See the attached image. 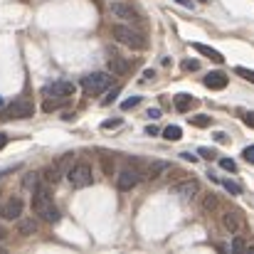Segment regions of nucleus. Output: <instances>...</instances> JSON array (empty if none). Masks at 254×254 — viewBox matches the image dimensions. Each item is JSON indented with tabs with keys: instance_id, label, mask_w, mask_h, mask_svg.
<instances>
[{
	"instance_id": "f257e3e1",
	"label": "nucleus",
	"mask_w": 254,
	"mask_h": 254,
	"mask_svg": "<svg viewBox=\"0 0 254 254\" xmlns=\"http://www.w3.org/2000/svg\"><path fill=\"white\" fill-rule=\"evenodd\" d=\"M32 212H35L40 220L50 222V225H55V222L62 217V215H60V210H57V205L52 202L50 188H45L42 183L32 190Z\"/></svg>"
},
{
	"instance_id": "f03ea898",
	"label": "nucleus",
	"mask_w": 254,
	"mask_h": 254,
	"mask_svg": "<svg viewBox=\"0 0 254 254\" xmlns=\"http://www.w3.org/2000/svg\"><path fill=\"white\" fill-rule=\"evenodd\" d=\"M109 86H111V74H106V72H94V74L82 77V89H84L86 96H99Z\"/></svg>"
},
{
	"instance_id": "7ed1b4c3",
	"label": "nucleus",
	"mask_w": 254,
	"mask_h": 254,
	"mask_svg": "<svg viewBox=\"0 0 254 254\" xmlns=\"http://www.w3.org/2000/svg\"><path fill=\"white\" fill-rule=\"evenodd\" d=\"M114 37H116L119 42H124L126 47H131V50H143V47H146L143 35H138V32L131 30L128 25H114Z\"/></svg>"
},
{
	"instance_id": "20e7f679",
	"label": "nucleus",
	"mask_w": 254,
	"mask_h": 254,
	"mask_svg": "<svg viewBox=\"0 0 254 254\" xmlns=\"http://www.w3.org/2000/svg\"><path fill=\"white\" fill-rule=\"evenodd\" d=\"M67 178L74 188H89L94 183V170L89 163H74L72 168L67 170Z\"/></svg>"
},
{
	"instance_id": "39448f33",
	"label": "nucleus",
	"mask_w": 254,
	"mask_h": 254,
	"mask_svg": "<svg viewBox=\"0 0 254 254\" xmlns=\"http://www.w3.org/2000/svg\"><path fill=\"white\" fill-rule=\"evenodd\" d=\"M35 114V106L30 104V101H15V104H10L7 109H5V119H30Z\"/></svg>"
},
{
	"instance_id": "423d86ee",
	"label": "nucleus",
	"mask_w": 254,
	"mask_h": 254,
	"mask_svg": "<svg viewBox=\"0 0 254 254\" xmlns=\"http://www.w3.org/2000/svg\"><path fill=\"white\" fill-rule=\"evenodd\" d=\"M22 210H25L22 197H10L0 205V217L2 220H17V215H22Z\"/></svg>"
},
{
	"instance_id": "0eeeda50",
	"label": "nucleus",
	"mask_w": 254,
	"mask_h": 254,
	"mask_svg": "<svg viewBox=\"0 0 254 254\" xmlns=\"http://www.w3.org/2000/svg\"><path fill=\"white\" fill-rule=\"evenodd\" d=\"M141 178H143V175L133 168L121 170V173L116 175V188H119V190H131V188H136V185L141 183Z\"/></svg>"
},
{
	"instance_id": "6e6552de",
	"label": "nucleus",
	"mask_w": 254,
	"mask_h": 254,
	"mask_svg": "<svg viewBox=\"0 0 254 254\" xmlns=\"http://www.w3.org/2000/svg\"><path fill=\"white\" fill-rule=\"evenodd\" d=\"M45 96H50V99H67V96H72L74 94V84H69V82H55V84L45 86V91H42Z\"/></svg>"
},
{
	"instance_id": "1a4fd4ad",
	"label": "nucleus",
	"mask_w": 254,
	"mask_h": 254,
	"mask_svg": "<svg viewBox=\"0 0 254 254\" xmlns=\"http://www.w3.org/2000/svg\"><path fill=\"white\" fill-rule=\"evenodd\" d=\"M222 225H225V230H227V232H232V235H240V232L245 230L242 215H240V212H235V210H227V212L222 215Z\"/></svg>"
},
{
	"instance_id": "9d476101",
	"label": "nucleus",
	"mask_w": 254,
	"mask_h": 254,
	"mask_svg": "<svg viewBox=\"0 0 254 254\" xmlns=\"http://www.w3.org/2000/svg\"><path fill=\"white\" fill-rule=\"evenodd\" d=\"M111 15L119 17V20H126V22L136 20V10H133L131 5H126V2H114V5H111Z\"/></svg>"
},
{
	"instance_id": "9b49d317",
	"label": "nucleus",
	"mask_w": 254,
	"mask_h": 254,
	"mask_svg": "<svg viewBox=\"0 0 254 254\" xmlns=\"http://www.w3.org/2000/svg\"><path fill=\"white\" fill-rule=\"evenodd\" d=\"M200 190V185H197V180H183V183H178V185H173V192L175 195H180V197H192L195 192Z\"/></svg>"
},
{
	"instance_id": "f8f14e48",
	"label": "nucleus",
	"mask_w": 254,
	"mask_h": 254,
	"mask_svg": "<svg viewBox=\"0 0 254 254\" xmlns=\"http://www.w3.org/2000/svg\"><path fill=\"white\" fill-rule=\"evenodd\" d=\"M227 74L225 72H210L207 77H205V86L207 89H225L227 86Z\"/></svg>"
},
{
	"instance_id": "ddd939ff",
	"label": "nucleus",
	"mask_w": 254,
	"mask_h": 254,
	"mask_svg": "<svg viewBox=\"0 0 254 254\" xmlns=\"http://www.w3.org/2000/svg\"><path fill=\"white\" fill-rule=\"evenodd\" d=\"M192 50H195V52H200L202 57H207V60L217 62V64H220V62H225V57H222L217 50H212V47H207V45H202V42H192Z\"/></svg>"
},
{
	"instance_id": "4468645a",
	"label": "nucleus",
	"mask_w": 254,
	"mask_h": 254,
	"mask_svg": "<svg viewBox=\"0 0 254 254\" xmlns=\"http://www.w3.org/2000/svg\"><path fill=\"white\" fill-rule=\"evenodd\" d=\"M109 69H111V74H116V77H124V74H128L131 64H128L124 57H114V60L109 62Z\"/></svg>"
},
{
	"instance_id": "2eb2a0df",
	"label": "nucleus",
	"mask_w": 254,
	"mask_h": 254,
	"mask_svg": "<svg viewBox=\"0 0 254 254\" xmlns=\"http://www.w3.org/2000/svg\"><path fill=\"white\" fill-rule=\"evenodd\" d=\"M17 232L25 235V237L37 235V220H32V217H22V220H17Z\"/></svg>"
},
{
	"instance_id": "dca6fc26",
	"label": "nucleus",
	"mask_w": 254,
	"mask_h": 254,
	"mask_svg": "<svg viewBox=\"0 0 254 254\" xmlns=\"http://www.w3.org/2000/svg\"><path fill=\"white\" fill-rule=\"evenodd\" d=\"M192 104H195V96H190V94H175V109L178 111H190L192 109Z\"/></svg>"
},
{
	"instance_id": "f3484780",
	"label": "nucleus",
	"mask_w": 254,
	"mask_h": 254,
	"mask_svg": "<svg viewBox=\"0 0 254 254\" xmlns=\"http://www.w3.org/2000/svg\"><path fill=\"white\" fill-rule=\"evenodd\" d=\"M40 183H42V175H37V173H27V175L22 178V190L32 192V190H35Z\"/></svg>"
},
{
	"instance_id": "a211bd4d",
	"label": "nucleus",
	"mask_w": 254,
	"mask_h": 254,
	"mask_svg": "<svg viewBox=\"0 0 254 254\" xmlns=\"http://www.w3.org/2000/svg\"><path fill=\"white\" fill-rule=\"evenodd\" d=\"M42 178H45V183L55 185V183H60V178H62V170L57 168V166H50V168L42 173Z\"/></svg>"
},
{
	"instance_id": "6ab92c4d",
	"label": "nucleus",
	"mask_w": 254,
	"mask_h": 254,
	"mask_svg": "<svg viewBox=\"0 0 254 254\" xmlns=\"http://www.w3.org/2000/svg\"><path fill=\"white\" fill-rule=\"evenodd\" d=\"M190 124L195 128H207V126H212V119L207 114H197V116H190Z\"/></svg>"
},
{
	"instance_id": "aec40b11",
	"label": "nucleus",
	"mask_w": 254,
	"mask_h": 254,
	"mask_svg": "<svg viewBox=\"0 0 254 254\" xmlns=\"http://www.w3.org/2000/svg\"><path fill=\"white\" fill-rule=\"evenodd\" d=\"M55 166L62 170V175H67V170L74 166V156H72V153H64V156H62V158H60V161H57Z\"/></svg>"
},
{
	"instance_id": "412c9836",
	"label": "nucleus",
	"mask_w": 254,
	"mask_h": 254,
	"mask_svg": "<svg viewBox=\"0 0 254 254\" xmlns=\"http://www.w3.org/2000/svg\"><path fill=\"white\" fill-rule=\"evenodd\" d=\"M163 138L180 141V138H183V128H180V126H166V128H163Z\"/></svg>"
},
{
	"instance_id": "4be33fe9",
	"label": "nucleus",
	"mask_w": 254,
	"mask_h": 254,
	"mask_svg": "<svg viewBox=\"0 0 254 254\" xmlns=\"http://www.w3.org/2000/svg\"><path fill=\"white\" fill-rule=\"evenodd\" d=\"M166 170H170V163L168 161H158V163H153V166H151L148 178H158V175H161V173H166Z\"/></svg>"
},
{
	"instance_id": "5701e85b",
	"label": "nucleus",
	"mask_w": 254,
	"mask_h": 254,
	"mask_svg": "<svg viewBox=\"0 0 254 254\" xmlns=\"http://www.w3.org/2000/svg\"><path fill=\"white\" fill-rule=\"evenodd\" d=\"M215 207H217V197H215V195H205V197H202V210H205V212H212Z\"/></svg>"
},
{
	"instance_id": "b1692460",
	"label": "nucleus",
	"mask_w": 254,
	"mask_h": 254,
	"mask_svg": "<svg viewBox=\"0 0 254 254\" xmlns=\"http://www.w3.org/2000/svg\"><path fill=\"white\" fill-rule=\"evenodd\" d=\"M222 185H225V190L232 192V195H240V192H242V188H240L235 180H222Z\"/></svg>"
},
{
	"instance_id": "393cba45",
	"label": "nucleus",
	"mask_w": 254,
	"mask_h": 254,
	"mask_svg": "<svg viewBox=\"0 0 254 254\" xmlns=\"http://www.w3.org/2000/svg\"><path fill=\"white\" fill-rule=\"evenodd\" d=\"M235 72H237L242 79H247V82H252V84H254V69H247V67H237Z\"/></svg>"
},
{
	"instance_id": "a878e982",
	"label": "nucleus",
	"mask_w": 254,
	"mask_h": 254,
	"mask_svg": "<svg viewBox=\"0 0 254 254\" xmlns=\"http://www.w3.org/2000/svg\"><path fill=\"white\" fill-rule=\"evenodd\" d=\"M138 104H141V96H131V99L121 101V109H124V111H128V109H133V106H138Z\"/></svg>"
},
{
	"instance_id": "bb28decb",
	"label": "nucleus",
	"mask_w": 254,
	"mask_h": 254,
	"mask_svg": "<svg viewBox=\"0 0 254 254\" xmlns=\"http://www.w3.org/2000/svg\"><path fill=\"white\" fill-rule=\"evenodd\" d=\"M220 168L230 170V173H237V163L232 158H220Z\"/></svg>"
},
{
	"instance_id": "cd10ccee",
	"label": "nucleus",
	"mask_w": 254,
	"mask_h": 254,
	"mask_svg": "<svg viewBox=\"0 0 254 254\" xmlns=\"http://www.w3.org/2000/svg\"><path fill=\"white\" fill-rule=\"evenodd\" d=\"M101 168L106 175H114V166H111V158L109 156H101Z\"/></svg>"
},
{
	"instance_id": "c85d7f7f",
	"label": "nucleus",
	"mask_w": 254,
	"mask_h": 254,
	"mask_svg": "<svg viewBox=\"0 0 254 254\" xmlns=\"http://www.w3.org/2000/svg\"><path fill=\"white\" fill-rule=\"evenodd\" d=\"M183 69H188V72H197L200 64H197V60H185V62H183Z\"/></svg>"
},
{
	"instance_id": "c756f323",
	"label": "nucleus",
	"mask_w": 254,
	"mask_h": 254,
	"mask_svg": "<svg viewBox=\"0 0 254 254\" xmlns=\"http://www.w3.org/2000/svg\"><path fill=\"white\" fill-rule=\"evenodd\" d=\"M116 96H119V89H111V91L104 96V101H101V104H104V106H109V104H114V101H116Z\"/></svg>"
},
{
	"instance_id": "7c9ffc66",
	"label": "nucleus",
	"mask_w": 254,
	"mask_h": 254,
	"mask_svg": "<svg viewBox=\"0 0 254 254\" xmlns=\"http://www.w3.org/2000/svg\"><path fill=\"white\" fill-rule=\"evenodd\" d=\"M197 153H200V156H202L205 161H212V158L217 156V153H215L212 148H205V146H202V148H197Z\"/></svg>"
},
{
	"instance_id": "2f4dec72",
	"label": "nucleus",
	"mask_w": 254,
	"mask_h": 254,
	"mask_svg": "<svg viewBox=\"0 0 254 254\" xmlns=\"http://www.w3.org/2000/svg\"><path fill=\"white\" fill-rule=\"evenodd\" d=\"M245 250H250V247L245 245V240H240V237H237V240L232 242V252H245Z\"/></svg>"
},
{
	"instance_id": "473e14b6",
	"label": "nucleus",
	"mask_w": 254,
	"mask_h": 254,
	"mask_svg": "<svg viewBox=\"0 0 254 254\" xmlns=\"http://www.w3.org/2000/svg\"><path fill=\"white\" fill-rule=\"evenodd\" d=\"M124 124V119H109V121H104V128H119Z\"/></svg>"
},
{
	"instance_id": "72a5a7b5",
	"label": "nucleus",
	"mask_w": 254,
	"mask_h": 254,
	"mask_svg": "<svg viewBox=\"0 0 254 254\" xmlns=\"http://www.w3.org/2000/svg\"><path fill=\"white\" fill-rule=\"evenodd\" d=\"M242 121H245L247 126H252L254 128V111H245V114H242Z\"/></svg>"
},
{
	"instance_id": "f704fd0d",
	"label": "nucleus",
	"mask_w": 254,
	"mask_h": 254,
	"mask_svg": "<svg viewBox=\"0 0 254 254\" xmlns=\"http://www.w3.org/2000/svg\"><path fill=\"white\" fill-rule=\"evenodd\" d=\"M242 156H245V161H247V163H254V146H247Z\"/></svg>"
},
{
	"instance_id": "c9c22d12",
	"label": "nucleus",
	"mask_w": 254,
	"mask_h": 254,
	"mask_svg": "<svg viewBox=\"0 0 254 254\" xmlns=\"http://www.w3.org/2000/svg\"><path fill=\"white\" fill-rule=\"evenodd\" d=\"M146 116L156 121V119H161V109H148V114H146Z\"/></svg>"
},
{
	"instance_id": "e433bc0d",
	"label": "nucleus",
	"mask_w": 254,
	"mask_h": 254,
	"mask_svg": "<svg viewBox=\"0 0 254 254\" xmlns=\"http://www.w3.org/2000/svg\"><path fill=\"white\" fill-rule=\"evenodd\" d=\"M180 158H183V161H190V163H195V161H197V156H192V153H188V151H185V153H180Z\"/></svg>"
},
{
	"instance_id": "4c0bfd02",
	"label": "nucleus",
	"mask_w": 254,
	"mask_h": 254,
	"mask_svg": "<svg viewBox=\"0 0 254 254\" xmlns=\"http://www.w3.org/2000/svg\"><path fill=\"white\" fill-rule=\"evenodd\" d=\"M153 77H156V72H153V69H146V72H143V82H151Z\"/></svg>"
},
{
	"instance_id": "58836bf2",
	"label": "nucleus",
	"mask_w": 254,
	"mask_h": 254,
	"mask_svg": "<svg viewBox=\"0 0 254 254\" xmlns=\"http://www.w3.org/2000/svg\"><path fill=\"white\" fill-rule=\"evenodd\" d=\"M215 141H217V143H227V133H222V131L215 133Z\"/></svg>"
},
{
	"instance_id": "ea45409f",
	"label": "nucleus",
	"mask_w": 254,
	"mask_h": 254,
	"mask_svg": "<svg viewBox=\"0 0 254 254\" xmlns=\"http://www.w3.org/2000/svg\"><path fill=\"white\" fill-rule=\"evenodd\" d=\"M146 133H148V136H158V128H156V126H148Z\"/></svg>"
},
{
	"instance_id": "a19ab883",
	"label": "nucleus",
	"mask_w": 254,
	"mask_h": 254,
	"mask_svg": "<svg viewBox=\"0 0 254 254\" xmlns=\"http://www.w3.org/2000/svg\"><path fill=\"white\" fill-rule=\"evenodd\" d=\"M175 2H180L183 7H192V0H175Z\"/></svg>"
},
{
	"instance_id": "79ce46f5",
	"label": "nucleus",
	"mask_w": 254,
	"mask_h": 254,
	"mask_svg": "<svg viewBox=\"0 0 254 254\" xmlns=\"http://www.w3.org/2000/svg\"><path fill=\"white\" fill-rule=\"evenodd\" d=\"M5 143H7V136L0 131V148H5Z\"/></svg>"
},
{
	"instance_id": "37998d69",
	"label": "nucleus",
	"mask_w": 254,
	"mask_h": 254,
	"mask_svg": "<svg viewBox=\"0 0 254 254\" xmlns=\"http://www.w3.org/2000/svg\"><path fill=\"white\" fill-rule=\"evenodd\" d=\"M2 237H5V230H2V227H0V240H2Z\"/></svg>"
},
{
	"instance_id": "c03bdc74",
	"label": "nucleus",
	"mask_w": 254,
	"mask_h": 254,
	"mask_svg": "<svg viewBox=\"0 0 254 254\" xmlns=\"http://www.w3.org/2000/svg\"><path fill=\"white\" fill-rule=\"evenodd\" d=\"M2 104H5V101H2V96H0V109H2Z\"/></svg>"
},
{
	"instance_id": "a18cd8bd",
	"label": "nucleus",
	"mask_w": 254,
	"mask_h": 254,
	"mask_svg": "<svg viewBox=\"0 0 254 254\" xmlns=\"http://www.w3.org/2000/svg\"><path fill=\"white\" fill-rule=\"evenodd\" d=\"M0 254H5V250H0Z\"/></svg>"
},
{
	"instance_id": "49530a36",
	"label": "nucleus",
	"mask_w": 254,
	"mask_h": 254,
	"mask_svg": "<svg viewBox=\"0 0 254 254\" xmlns=\"http://www.w3.org/2000/svg\"><path fill=\"white\" fill-rule=\"evenodd\" d=\"M200 2H207V0H200Z\"/></svg>"
}]
</instances>
